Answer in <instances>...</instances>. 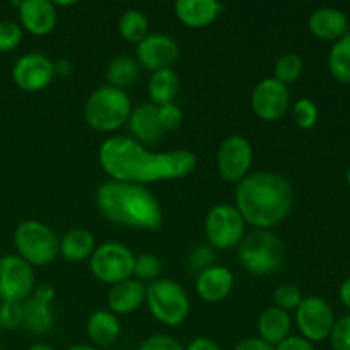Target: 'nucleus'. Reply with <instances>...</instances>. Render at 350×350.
Returning a JSON list of instances; mask_svg holds the SVG:
<instances>
[{
	"mask_svg": "<svg viewBox=\"0 0 350 350\" xmlns=\"http://www.w3.org/2000/svg\"><path fill=\"white\" fill-rule=\"evenodd\" d=\"M340 299H342V303L345 304V306L349 308L350 310V277L347 280H345L344 284H342V287H340Z\"/></svg>",
	"mask_w": 350,
	"mask_h": 350,
	"instance_id": "c03bdc74",
	"label": "nucleus"
},
{
	"mask_svg": "<svg viewBox=\"0 0 350 350\" xmlns=\"http://www.w3.org/2000/svg\"><path fill=\"white\" fill-rule=\"evenodd\" d=\"M234 202L245 222L256 229H270L289 217L294 205V188L282 174L256 171L239 181Z\"/></svg>",
	"mask_w": 350,
	"mask_h": 350,
	"instance_id": "f03ea898",
	"label": "nucleus"
},
{
	"mask_svg": "<svg viewBox=\"0 0 350 350\" xmlns=\"http://www.w3.org/2000/svg\"><path fill=\"white\" fill-rule=\"evenodd\" d=\"M301 301H303V294H301L299 287L296 284L284 282L277 286L275 291H273V303H275L277 308L284 311L297 310Z\"/></svg>",
	"mask_w": 350,
	"mask_h": 350,
	"instance_id": "2f4dec72",
	"label": "nucleus"
},
{
	"mask_svg": "<svg viewBox=\"0 0 350 350\" xmlns=\"http://www.w3.org/2000/svg\"><path fill=\"white\" fill-rule=\"evenodd\" d=\"M21 304L17 303L0 304V327L12 330V328H17L23 325V308H21Z\"/></svg>",
	"mask_w": 350,
	"mask_h": 350,
	"instance_id": "e433bc0d",
	"label": "nucleus"
},
{
	"mask_svg": "<svg viewBox=\"0 0 350 350\" xmlns=\"http://www.w3.org/2000/svg\"><path fill=\"white\" fill-rule=\"evenodd\" d=\"M27 350H55V349L48 344H33Z\"/></svg>",
	"mask_w": 350,
	"mask_h": 350,
	"instance_id": "a18cd8bd",
	"label": "nucleus"
},
{
	"mask_svg": "<svg viewBox=\"0 0 350 350\" xmlns=\"http://www.w3.org/2000/svg\"><path fill=\"white\" fill-rule=\"evenodd\" d=\"M129 129L132 132V139L140 142L142 146H156L161 142L164 130L157 118V106L152 103H142V105L132 108L129 118Z\"/></svg>",
	"mask_w": 350,
	"mask_h": 350,
	"instance_id": "a211bd4d",
	"label": "nucleus"
},
{
	"mask_svg": "<svg viewBox=\"0 0 350 350\" xmlns=\"http://www.w3.org/2000/svg\"><path fill=\"white\" fill-rule=\"evenodd\" d=\"M296 323L301 337L313 342H321L330 337L335 325V314L330 304L318 296L303 297L296 310Z\"/></svg>",
	"mask_w": 350,
	"mask_h": 350,
	"instance_id": "9b49d317",
	"label": "nucleus"
},
{
	"mask_svg": "<svg viewBox=\"0 0 350 350\" xmlns=\"http://www.w3.org/2000/svg\"><path fill=\"white\" fill-rule=\"evenodd\" d=\"M294 118L299 129L310 130L317 125L318 122V106L311 99L301 98L294 105Z\"/></svg>",
	"mask_w": 350,
	"mask_h": 350,
	"instance_id": "473e14b6",
	"label": "nucleus"
},
{
	"mask_svg": "<svg viewBox=\"0 0 350 350\" xmlns=\"http://www.w3.org/2000/svg\"><path fill=\"white\" fill-rule=\"evenodd\" d=\"M106 84L113 85L125 91L126 88H132L137 84L140 77V65L139 62L129 55H118L111 58L105 68Z\"/></svg>",
	"mask_w": 350,
	"mask_h": 350,
	"instance_id": "a878e982",
	"label": "nucleus"
},
{
	"mask_svg": "<svg viewBox=\"0 0 350 350\" xmlns=\"http://www.w3.org/2000/svg\"><path fill=\"white\" fill-rule=\"evenodd\" d=\"M139 350H185L183 345L173 338L171 335H152V337L146 338L140 345Z\"/></svg>",
	"mask_w": 350,
	"mask_h": 350,
	"instance_id": "4c0bfd02",
	"label": "nucleus"
},
{
	"mask_svg": "<svg viewBox=\"0 0 350 350\" xmlns=\"http://www.w3.org/2000/svg\"><path fill=\"white\" fill-rule=\"evenodd\" d=\"M133 263H135L133 253L130 252L129 246L118 241H108L96 246L94 253L89 258L92 275L99 282L109 284V286L132 279Z\"/></svg>",
	"mask_w": 350,
	"mask_h": 350,
	"instance_id": "6e6552de",
	"label": "nucleus"
},
{
	"mask_svg": "<svg viewBox=\"0 0 350 350\" xmlns=\"http://www.w3.org/2000/svg\"><path fill=\"white\" fill-rule=\"evenodd\" d=\"M99 164L115 181L149 185L156 181L180 180L197 167V157L185 149L150 152L132 137H109L99 147Z\"/></svg>",
	"mask_w": 350,
	"mask_h": 350,
	"instance_id": "f257e3e1",
	"label": "nucleus"
},
{
	"mask_svg": "<svg viewBox=\"0 0 350 350\" xmlns=\"http://www.w3.org/2000/svg\"><path fill=\"white\" fill-rule=\"evenodd\" d=\"M347 183H349V187H350V166H349V170H347Z\"/></svg>",
	"mask_w": 350,
	"mask_h": 350,
	"instance_id": "de8ad7c7",
	"label": "nucleus"
},
{
	"mask_svg": "<svg viewBox=\"0 0 350 350\" xmlns=\"http://www.w3.org/2000/svg\"><path fill=\"white\" fill-rule=\"evenodd\" d=\"M58 12L50 0H23L19 7L21 27L34 36H46L57 26Z\"/></svg>",
	"mask_w": 350,
	"mask_h": 350,
	"instance_id": "f3484780",
	"label": "nucleus"
},
{
	"mask_svg": "<svg viewBox=\"0 0 350 350\" xmlns=\"http://www.w3.org/2000/svg\"><path fill=\"white\" fill-rule=\"evenodd\" d=\"M74 72V65L68 58H57L53 60V74L60 75V77H68Z\"/></svg>",
	"mask_w": 350,
	"mask_h": 350,
	"instance_id": "79ce46f5",
	"label": "nucleus"
},
{
	"mask_svg": "<svg viewBox=\"0 0 350 350\" xmlns=\"http://www.w3.org/2000/svg\"><path fill=\"white\" fill-rule=\"evenodd\" d=\"M291 327H293V321H291L289 313L277 306L263 310L258 318L260 338L265 340L267 344L273 345V347L289 337Z\"/></svg>",
	"mask_w": 350,
	"mask_h": 350,
	"instance_id": "393cba45",
	"label": "nucleus"
},
{
	"mask_svg": "<svg viewBox=\"0 0 350 350\" xmlns=\"http://www.w3.org/2000/svg\"><path fill=\"white\" fill-rule=\"evenodd\" d=\"M234 277L231 270L222 265H211L197 277L195 289L205 303H219L231 294Z\"/></svg>",
	"mask_w": 350,
	"mask_h": 350,
	"instance_id": "aec40b11",
	"label": "nucleus"
},
{
	"mask_svg": "<svg viewBox=\"0 0 350 350\" xmlns=\"http://www.w3.org/2000/svg\"><path fill=\"white\" fill-rule=\"evenodd\" d=\"M23 41V27L14 21H0V53L16 50Z\"/></svg>",
	"mask_w": 350,
	"mask_h": 350,
	"instance_id": "72a5a7b5",
	"label": "nucleus"
},
{
	"mask_svg": "<svg viewBox=\"0 0 350 350\" xmlns=\"http://www.w3.org/2000/svg\"><path fill=\"white\" fill-rule=\"evenodd\" d=\"M96 250V239L91 231L82 228L70 229L60 238L58 255L64 256L67 262L77 263L89 260Z\"/></svg>",
	"mask_w": 350,
	"mask_h": 350,
	"instance_id": "b1692460",
	"label": "nucleus"
},
{
	"mask_svg": "<svg viewBox=\"0 0 350 350\" xmlns=\"http://www.w3.org/2000/svg\"><path fill=\"white\" fill-rule=\"evenodd\" d=\"M146 303L150 314L166 327L185 323L190 314V297L181 284L171 279H157L147 286Z\"/></svg>",
	"mask_w": 350,
	"mask_h": 350,
	"instance_id": "423d86ee",
	"label": "nucleus"
},
{
	"mask_svg": "<svg viewBox=\"0 0 350 350\" xmlns=\"http://www.w3.org/2000/svg\"><path fill=\"white\" fill-rule=\"evenodd\" d=\"M60 239L53 229L34 219L23 221L14 231V246L17 255L31 267H44L58 255Z\"/></svg>",
	"mask_w": 350,
	"mask_h": 350,
	"instance_id": "0eeeda50",
	"label": "nucleus"
},
{
	"mask_svg": "<svg viewBox=\"0 0 350 350\" xmlns=\"http://www.w3.org/2000/svg\"><path fill=\"white\" fill-rule=\"evenodd\" d=\"M253 163V147L248 139L241 135H231L222 140L217 150L219 174L228 183H239L250 174Z\"/></svg>",
	"mask_w": 350,
	"mask_h": 350,
	"instance_id": "f8f14e48",
	"label": "nucleus"
},
{
	"mask_svg": "<svg viewBox=\"0 0 350 350\" xmlns=\"http://www.w3.org/2000/svg\"><path fill=\"white\" fill-rule=\"evenodd\" d=\"M291 105L289 88L273 77H267L252 92V109L263 122H277L287 113Z\"/></svg>",
	"mask_w": 350,
	"mask_h": 350,
	"instance_id": "ddd939ff",
	"label": "nucleus"
},
{
	"mask_svg": "<svg viewBox=\"0 0 350 350\" xmlns=\"http://www.w3.org/2000/svg\"><path fill=\"white\" fill-rule=\"evenodd\" d=\"M161 273V260L152 253H142L135 256L133 263V277L140 282H154Z\"/></svg>",
	"mask_w": 350,
	"mask_h": 350,
	"instance_id": "7c9ffc66",
	"label": "nucleus"
},
{
	"mask_svg": "<svg viewBox=\"0 0 350 350\" xmlns=\"http://www.w3.org/2000/svg\"><path fill=\"white\" fill-rule=\"evenodd\" d=\"M275 350H317L314 345L310 340L303 337H297V335H289L286 340L280 342L279 345H275Z\"/></svg>",
	"mask_w": 350,
	"mask_h": 350,
	"instance_id": "ea45409f",
	"label": "nucleus"
},
{
	"mask_svg": "<svg viewBox=\"0 0 350 350\" xmlns=\"http://www.w3.org/2000/svg\"><path fill=\"white\" fill-rule=\"evenodd\" d=\"M238 256L243 269L252 275H269L280 269L286 248L279 236L269 229H255L245 234L238 245Z\"/></svg>",
	"mask_w": 350,
	"mask_h": 350,
	"instance_id": "39448f33",
	"label": "nucleus"
},
{
	"mask_svg": "<svg viewBox=\"0 0 350 350\" xmlns=\"http://www.w3.org/2000/svg\"><path fill=\"white\" fill-rule=\"evenodd\" d=\"M303 72V58L296 53H284L277 58L275 68H273V79L289 85L299 79Z\"/></svg>",
	"mask_w": 350,
	"mask_h": 350,
	"instance_id": "c756f323",
	"label": "nucleus"
},
{
	"mask_svg": "<svg viewBox=\"0 0 350 350\" xmlns=\"http://www.w3.org/2000/svg\"><path fill=\"white\" fill-rule=\"evenodd\" d=\"M211 260H212L211 248H207V246H198L190 256V269L197 270V272L200 273L202 270L211 267Z\"/></svg>",
	"mask_w": 350,
	"mask_h": 350,
	"instance_id": "58836bf2",
	"label": "nucleus"
},
{
	"mask_svg": "<svg viewBox=\"0 0 350 350\" xmlns=\"http://www.w3.org/2000/svg\"><path fill=\"white\" fill-rule=\"evenodd\" d=\"M0 350H2V349H0Z\"/></svg>",
	"mask_w": 350,
	"mask_h": 350,
	"instance_id": "09e8293b",
	"label": "nucleus"
},
{
	"mask_svg": "<svg viewBox=\"0 0 350 350\" xmlns=\"http://www.w3.org/2000/svg\"><path fill=\"white\" fill-rule=\"evenodd\" d=\"M180 91V79L173 68H163L150 74L147 82V92L154 106H163L174 103V98Z\"/></svg>",
	"mask_w": 350,
	"mask_h": 350,
	"instance_id": "bb28decb",
	"label": "nucleus"
},
{
	"mask_svg": "<svg viewBox=\"0 0 350 350\" xmlns=\"http://www.w3.org/2000/svg\"><path fill=\"white\" fill-rule=\"evenodd\" d=\"M330 340L335 350H350V314L335 321Z\"/></svg>",
	"mask_w": 350,
	"mask_h": 350,
	"instance_id": "c9c22d12",
	"label": "nucleus"
},
{
	"mask_svg": "<svg viewBox=\"0 0 350 350\" xmlns=\"http://www.w3.org/2000/svg\"><path fill=\"white\" fill-rule=\"evenodd\" d=\"M132 101L126 91L113 85H101L91 92L84 106V118L96 132H115L130 118Z\"/></svg>",
	"mask_w": 350,
	"mask_h": 350,
	"instance_id": "20e7f679",
	"label": "nucleus"
},
{
	"mask_svg": "<svg viewBox=\"0 0 350 350\" xmlns=\"http://www.w3.org/2000/svg\"><path fill=\"white\" fill-rule=\"evenodd\" d=\"M185 350H222V349L219 347L214 340H211V338L198 337L195 338L193 342H190V345H188Z\"/></svg>",
	"mask_w": 350,
	"mask_h": 350,
	"instance_id": "37998d69",
	"label": "nucleus"
},
{
	"mask_svg": "<svg viewBox=\"0 0 350 350\" xmlns=\"http://www.w3.org/2000/svg\"><path fill=\"white\" fill-rule=\"evenodd\" d=\"M118 33L129 43L139 44L149 34V21L142 10L130 9L122 14L118 23Z\"/></svg>",
	"mask_w": 350,
	"mask_h": 350,
	"instance_id": "c85d7f7f",
	"label": "nucleus"
},
{
	"mask_svg": "<svg viewBox=\"0 0 350 350\" xmlns=\"http://www.w3.org/2000/svg\"><path fill=\"white\" fill-rule=\"evenodd\" d=\"M53 60L43 53H26L12 67V79L16 85L23 91L36 92L43 91L53 81Z\"/></svg>",
	"mask_w": 350,
	"mask_h": 350,
	"instance_id": "4468645a",
	"label": "nucleus"
},
{
	"mask_svg": "<svg viewBox=\"0 0 350 350\" xmlns=\"http://www.w3.org/2000/svg\"><path fill=\"white\" fill-rule=\"evenodd\" d=\"M246 234V222L234 205L219 204L205 217V236L215 250L234 248Z\"/></svg>",
	"mask_w": 350,
	"mask_h": 350,
	"instance_id": "1a4fd4ad",
	"label": "nucleus"
},
{
	"mask_svg": "<svg viewBox=\"0 0 350 350\" xmlns=\"http://www.w3.org/2000/svg\"><path fill=\"white\" fill-rule=\"evenodd\" d=\"M224 3L215 0H178L174 2V14L178 21L191 29L207 27L221 16Z\"/></svg>",
	"mask_w": 350,
	"mask_h": 350,
	"instance_id": "6ab92c4d",
	"label": "nucleus"
},
{
	"mask_svg": "<svg viewBox=\"0 0 350 350\" xmlns=\"http://www.w3.org/2000/svg\"><path fill=\"white\" fill-rule=\"evenodd\" d=\"M157 118H159L164 133L173 132V130L180 129L181 122H183V113H181L180 106L170 103V105L157 106Z\"/></svg>",
	"mask_w": 350,
	"mask_h": 350,
	"instance_id": "f704fd0d",
	"label": "nucleus"
},
{
	"mask_svg": "<svg viewBox=\"0 0 350 350\" xmlns=\"http://www.w3.org/2000/svg\"><path fill=\"white\" fill-rule=\"evenodd\" d=\"M96 204L113 224L149 231L163 224L159 200L144 185L109 180L96 191Z\"/></svg>",
	"mask_w": 350,
	"mask_h": 350,
	"instance_id": "7ed1b4c3",
	"label": "nucleus"
},
{
	"mask_svg": "<svg viewBox=\"0 0 350 350\" xmlns=\"http://www.w3.org/2000/svg\"><path fill=\"white\" fill-rule=\"evenodd\" d=\"M147 286L137 279H126L108 291V308L113 314H129L146 303Z\"/></svg>",
	"mask_w": 350,
	"mask_h": 350,
	"instance_id": "412c9836",
	"label": "nucleus"
},
{
	"mask_svg": "<svg viewBox=\"0 0 350 350\" xmlns=\"http://www.w3.org/2000/svg\"><path fill=\"white\" fill-rule=\"evenodd\" d=\"M34 291L33 267L19 255L0 256V299L2 303H24Z\"/></svg>",
	"mask_w": 350,
	"mask_h": 350,
	"instance_id": "9d476101",
	"label": "nucleus"
},
{
	"mask_svg": "<svg viewBox=\"0 0 350 350\" xmlns=\"http://www.w3.org/2000/svg\"><path fill=\"white\" fill-rule=\"evenodd\" d=\"M85 332H88V337L92 345L96 349H103L109 347L118 340L122 327H120V320L116 318V314H113L111 311L99 310L89 317Z\"/></svg>",
	"mask_w": 350,
	"mask_h": 350,
	"instance_id": "5701e85b",
	"label": "nucleus"
},
{
	"mask_svg": "<svg viewBox=\"0 0 350 350\" xmlns=\"http://www.w3.org/2000/svg\"><path fill=\"white\" fill-rule=\"evenodd\" d=\"M53 297V287L48 286V284L38 286L36 291L21 304V308H23V325L21 327L36 335L50 332L51 325H53V314H51Z\"/></svg>",
	"mask_w": 350,
	"mask_h": 350,
	"instance_id": "dca6fc26",
	"label": "nucleus"
},
{
	"mask_svg": "<svg viewBox=\"0 0 350 350\" xmlns=\"http://www.w3.org/2000/svg\"><path fill=\"white\" fill-rule=\"evenodd\" d=\"M328 70L342 84H350V33L335 41L328 53Z\"/></svg>",
	"mask_w": 350,
	"mask_h": 350,
	"instance_id": "cd10ccee",
	"label": "nucleus"
},
{
	"mask_svg": "<svg viewBox=\"0 0 350 350\" xmlns=\"http://www.w3.org/2000/svg\"><path fill=\"white\" fill-rule=\"evenodd\" d=\"M234 350H275V347L267 344V342L262 340L260 337H252L239 342V344L234 347Z\"/></svg>",
	"mask_w": 350,
	"mask_h": 350,
	"instance_id": "a19ab883",
	"label": "nucleus"
},
{
	"mask_svg": "<svg viewBox=\"0 0 350 350\" xmlns=\"http://www.w3.org/2000/svg\"><path fill=\"white\" fill-rule=\"evenodd\" d=\"M180 57V46L176 40L170 34L152 33L147 34L139 44H137V58L140 67L152 72L171 68V65Z\"/></svg>",
	"mask_w": 350,
	"mask_h": 350,
	"instance_id": "2eb2a0df",
	"label": "nucleus"
},
{
	"mask_svg": "<svg viewBox=\"0 0 350 350\" xmlns=\"http://www.w3.org/2000/svg\"><path fill=\"white\" fill-rule=\"evenodd\" d=\"M310 31L313 36L323 41H338L347 34L349 19L342 10L334 7H321L317 9L310 17Z\"/></svg>",
	"mask_w": 350,
	"mask_h": 350,
	"instance_id": "4be33fe9",
	"label": "nucleus"
},
{
	"mask_svg": "<svg viewBox=\"0 0 350 350\" xmlns=\"http://www.w3.org/2000/svg\"><path fill=\"white\" fill-rule=\"evenodd\" d=\"M67 350H99V349H96L94 345H72V347H68Z\"/></svg>",
	"mask_w": 350,
	"mask_h": 350,
	"instance_id": "49530a36",
	"label": "nucleus"
}]
</instances>
